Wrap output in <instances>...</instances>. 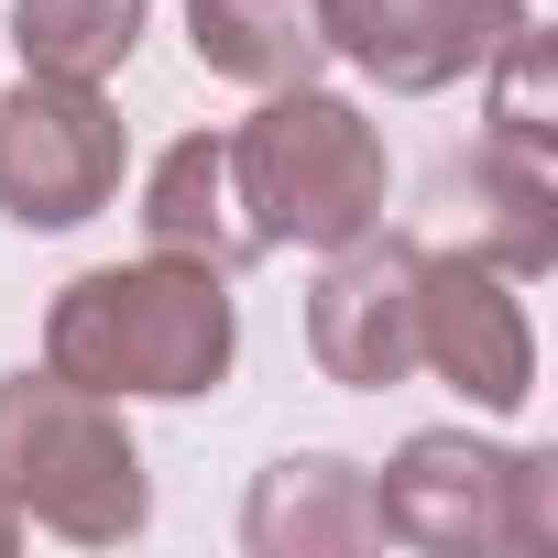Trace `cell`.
Instances as JSON below:
<instances>
[{"mask_svg":"<svg viewBox=\"0 0 558 558\" xmlns=\"http://www.w3.org/2000/svg\"><path fill=\"white\" fill-rule=\"evenodd\" d=\"M186 45L230 88H307L329 66L318 0H186Z\"/></svg>","mask_w":558,"mask_h":558,"instance_id":"7c38bea8","label":"cell"},{"mask_svg":"<svg viewBox=\"0 0 558 558\" xmlns=\"http://www.w3.org/2000/svg\"><path fill=\"white\" fill-rule=\"evenodd\" d=\"M230 186H241V219L263 252H286V241L340 252V241L384 230L395 165H384V132L340 88L307 77V88H263V110L230 132Z\"/></svg>","mask_w":558,"mask_h":558,"instance_id":"7a4b0ae2","label":"cell"},{"mask_svg":"<svg viewBox=\"0 0 558 558\" xmlns=\"http://www.w3.org/2000/svg\"><path fill=\"white\" fill-rule=\"evenodd\" d=\"M121 110L88 88V77H34L0 99V219H23V230H77L121 197Z\"/></svg>","mask_w":558,"mask_h":558,"instance_id":"5b68a950","label":"cell"},{"mask_svg":"<svg viewBox=\"0 0 558 558\" xmlns=\"http://www.w3.org/2000/svg\"><path fill=\"white\" fill-rule=\"evenodd\" d=\"M143 12H154V0H12V45H23L34 77L110 88L132 66V45H143Z\"/></svg>","mask_w":558,"mask_h":558,"instance_id":"4fadbf2b","label":"cell"},{"mask_svg":"<svg viewBox=\"0 0 558 558\" xmlns=\"http://www.w3.org/2000/svg\"><path fill=\"white\" fill-rule=\"evenodd\" d=\"M482 66H493V132H482V143H514V154L558 165V45H547L536 23H514Z\"/></svg>","mask_w":558,"mask_h":558,"instance_id":"5bb4252c","label":"cell"},{"mask_svg":"<svg viewBox=\"0 0 558 558\" xmlns=\"http://www.w3.org/2000/svg\"><path fill=\"white\" fill-rule=\"evenodd\" d=\"M0 493L66 547H121L154 525V471L121 405L66 373H0Z\"/></svg>","mask_w":558,"mask_h":558,"instance_id":"3957f363","label":"cell"},{"mask_svg":"<svg viewBox=\"0 0 558 558\" xmlns=\"http://www.w3.org/2000/svg\"><path fill=\"white\" fill-rule=\"evenodd\" d=\"M143 241L186 252V263H219V274L263 263V241L241 219V186H230V132H186V143L154 154V175H143Z\"/></svg>","mask_w":558,"mask_h":558,"instance_id":"8fae6325","label":"cell"},{"mask_svg":"<svg viewBox=\"0 0 558 558\" xmlns=\"http://www.w3.org/2000/svg\"><path fill=\"white\" fill-rule=\"evenodd\" d=\"M241 547L252 558H362V547H384L373 471L340 460V449H286L241 504Z\"/></svg>","mask_w":558,"mask_h":558,"instance_id":"9c48e42d","label":"cell"},{"mask_svg":"<svg viewBox=\"0 0 558 558\" xmlns=\"http://www.w3.org/2000/svg\"><path fill=\"white\" fill-rule=\"evenodd\" d=\"M230 362H241V296L219 263H186V252L99 263L45 307V373H66L110 405L219 395Z\"/></svg>","mask_w":558,"mask_h":558,"instance_id":"6da1fadb","label":"cell"},{"mask_svg":"<svg viewBox=\"0 0 558 558\" xmlns=\"http://www.w3.org/2000/svg\"><path fill=\"white\" fill-rule=\"evenodd\" d=\"M416 373H438L449 395H471L482 416H514L536 395V329L514 274L449 252H416Z\"/></svg>","mask_w":558,"mask_h":558,"instance_id":"8992f818","label":"cell"},{"mask_svg":"<svg viewBox=\"0 0 558 558\" xmlns=\"http://www.w3.org/2000/svg\"><path fill=\"white\" fill-rule=\"evenodd\" d=\"M416 252L405 230H362L329 252L318 296H307V362L351 395H395L416 373Z\"/></svg>","mask_w":558,"mask_h":558,"instance_id":"52a82bcc","label":"cell"},{"mask_svg":"<svg viewBox=\"0 0 558 558\" xmlns=\"http://www.w3.org/2000/svg\"><path fill=\"white\" fill-rule=\"evenodd\" d=\"M318 23L384 99H438L525 23V0H318Z\"/></svg>","mask_w":558,"mask_h":558,"instance_id":"ba28073f","label":"cell"},{"mask_svg":"<svg viewBox=\"0 0 558 558\" xmlns=\"http://www.w3.org/2000/svg\"><path fill=\"white\" fill-rule=\"evenodd\" d=\"M373 525L416 558H536L558 547V460L493 449L471 427H416L373 482Z\"/></svg>","mask_w":558,"mask_h":558,"instance_id":"277c9868","label":"cell"},{"mask_svg":"<svg viewBox=\"0 0 558 558\" xmlns=\"http://www.w3.org/2000/svg\"><path fill=\"white\" fill-rule=\"evenodd\" d=\"M23 547V514H12V493H0V558H12Z\"/></svg>","mask_w":558,"mask_h":558,"instance_id":"9a60e30c","label":"cell"},{"mask_svg":"<svg viewBox=\"0 0 558 558\" xmlns=\"http://www.w3.org/2000/svg\"><path fill=\"white\" fill-rule=\"evenodd\" d=\"M449 208H460V252L514 274V286L558 263V165H536L514 143H482L471 165H449Z\"/></svg>","mask_w":558,"mask_h":558,"instance_id":"30bf717a","label":"cell"}]
</instances>
